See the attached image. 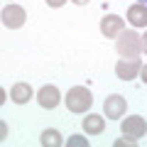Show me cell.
Segmentation results:
<instances>
[{
	"label": "cell",
	"mask_w": 147,
	"mask_h": 147,
	"mask_svg": "<svg viewBox=\"0 0 147 147\" xmlns=\"http://www.w3.org/2000/svg\"><path fill=\"white\" fill-rule=\"evenodd\" d=\"M115 49L123 59H130V57H137L142 49V37L132 30H123L118 34V42H115Z\"/></svg>",
	"instance_id": "6da1fadb"
},
{
	"label": "cell",
	"mask_w": 147,
	"mask_h": 147,
	"mask_svg": "<svg viewBox=\"0 0 147 147\" xmlns=\"http://www.w3.org/2000/svg\"><path fill=\"white\" fill-rule=\"evenodd\" d=\"M91 103H93V96H91V91L86 88V86H74V88H69L66 108L71 110V113H86V110L91 108Z\"/></svg>",
	"instance_id": "7a4b0ae2"
},
{
	"label": "cell",
	"mask_w": 147,
	"mask_h": 147,
	"mask_svg": "<svg viewBox=\"0 0 147 147\" xmlns=\"http://www.w3.org/2000/svg\"><path fill=\"white\" fill-rule=\"evenodd\" d=\"M120 130H123V135H125L127 140H135V142H137L140 137L147 135V120H145L142 115H130V118L123 120Z\"/></svg>",
	"instance_id": "3957f363"
},
{
	"label": "cell",
	"mask_w": 147,
	"mask_h": 147,
	"mask_svg": "<svg viewBox=\"0 0 147 147\" xmlns=\"http://www.w3.org/2000/svg\"><path fill=\"white\" fill-rule=\"evenodd\" d=\"M125 110H127V103H125V98L118 96V93L108 96L105 103H103V113H105L108 120H118V118H123V115H125Z\"/></svg>",
	"instance_id": "277c9868"
},
{
	"label": "cell",
	"mask_w": 147,
	"mask_h": 147,
	"mask_svg": "<svg viewBox=\"0 0 147 147\" xmlns=\"http://www.w3.org/2000/svg\"><path fill=\"white\" fill-rule=\"evenodd\" d=\"M140 59L137 57H130V59H120V61L115 64V74H118V79L120 81H130L135 79L137 74H140Z\"/></svg>",
	"instance_id": "5b68a950"
},
{
	"label": "cell",
	"mask_w": 147,
	"mask_h": 147,
	"mask_svg": "<svg viewBox=\"0 0 147 147\" xmlns=\"http://www.w3.org/2000/svg\"><path fill=\"white\" fill-rule=\"evenodd\" d=\"M3 25L5 27H10V30H17V27H22L25 25V20H27V12L22 10L20 5H7L5 10H3Z\"/></svg>",
	"instance_id": "8992f818"
},
{
	"label": "cell",
	"mask_w": 147,
	"mask_h": 147,
	"mask_svg": "<svg viewBox=\"0 0 147 147\" xmlns=\"http://www.w3.org/2000/svg\"><path fill=\"white\" fill-rule=\"evenodd\" d=\"M123 30H125V22H123V17H120V15H105L103 20H100V32H103L108 39L118 37Z\"/></svg>",
	"instance_id": "52a82bcc"
},
{
	"label": "cell",
	"mask_w": 147,
	"mask_h": 147,
	"mask_svg": "<svg viewBox=\"0 0 147 147\" xmlns=\"http://www.w3.org/2000/svg\"><path fill=\"white\" fill-rule=\"evenodd\" d=\"M59 88L57 86H42L39 88V93H37V100H39V105L42 108H47V110H52V108H57L59 105Z\"/></svg>",
	"instance_id": "ba28073f"
},
{
	"label": "cell",
	"mask_w": 147,
	"mask_h": 147,
	"mask_svg": "<svg viewBox=\"0 0 147 147\" xmlns=\"http://www.w3.org/2000/svg\"><path fill=\"white\" fill-rule=\"evenodd\" d=\"M127 22L132 27H147V5L137 3V5L127 7Z\"/></svg>",
	"instance_id": "9c48e42d"
},
{
	"label": "cell",
	"mask_w": 147,
	"mask_h": 147,
	"mask_svg": "<svg viewBox=\"0 0 147 147\" xmlns=\"http://www.w3.org/2000/svg\"><path fill=\"white\" fill-rule=\"evenodd\" d=\"M81 125H84V130L88 132V135H100V132L105 130V118L103 115H96V113H88Z\"/></svg>",
	"instance_id": "30bf717a"
},
{
	"label": "cell",
	"mask_w": 147,
	"mask_h": 147,
	"mask_svg": "<svg viewBox=\"0 0 147 147\" xmlns=\"http://www.w3.org/2000/svg\"><path fill=\"white\" fill-rule=\"evenodd\" d=\"M32 96H34V93H32V86H30V84H15V86H12V91H10L12 103H17V105L27 103Z\"/></svg>",
	"instance_id": "8fae6325"
},
{
	"label": "cell",
	"mask_w": 147,
	"mask_h": 147,
	"mask_svg": "<svg viewBox=\"0 0 147 147\" xmlns=\"http://www.w3.org/2000/svg\"><path fill=\"white\" fill-rule=\"evenodd\" d=\"M39 142H42L44 147H61V145H64L61 135H59L57 130H44L42 137H39Z\"/></svg>",
	"instance_id": "7c38bea8"
},
{
	"label": "cell",
	"mask_w": 147,
	"mask_h": 147,
	"mask_svg": "<svg viewBox=\"0 0 147 147\" xmlns=\"http://www.w3.org/2000/svg\"><path fill=\"white\" fill-rule=\"evenodd\" d=\"M69 147H88V140L81 135H71L69 137Z\"/></svg>",
	"instance_id": "4fadbf2b"
},
{
	"label": "cell",
	"mask_w": 147,
	"mask_h": 147,
	"mask_svg": "<svg viewBox=\"0 0 147 147\" xmlns=\"http://www.w3.org/2000/svg\"><path fill=\"white\" fill-rule=\"evenodd\" d=\"M64 3H66V0H47V5H49V7H61Z\"/></svg>",
	"instance_id": "5bb4252c"
},
{
	"label": "cell",
	"mask_w": 147,
	"mask_h": 147,
	"mask_svg": "<svg viewBox=\"0 0 147 147\" xmlns=\"http://www.w3.org/2000/svg\"><path fill=\"white\" fill-rule=\"evenodd\" d=\"M140 76H142V81H145V84H147V64H145V66L140 69Z\"/></svg>",
	"instance_id": "9a60e30c"
},
{
	"label": "cell",
	"mask_w": 147,
	"mask_h": 147,
	"mask_svg": "<svg viewBox=\"0 0 147 147\" xmlns=\"http://www.w3.org/2000/svg\"><path fill=\"white\" fill-rule=\"evenodd\" d=\"M142 52L147 54V32H145V34H142Z\"/></svg>",
	"instance_id": "2e32d148"
},
{
	"label": "cell",
	"mask_w": 147,
	"mask_h": 147,
	"mask_svg": "<svg viewBox=\"0 0 147 147\" xmlns=\"http://www.w3.org/2000/svg\"><path fill=\"white\" fill-rule=\"evenodd\" d=\"M71 3H76V5H86L88 0H71Z\"/></svg>",
	"instance_id": "e0dca14e"
},
{
	"label": "cell",
	"mask_w": 147,
	"mask_h": 147,
	"mask_svg": "<svg viewBox=\"0 0 147 147\" xmlns=\"http://www.w3.org/2000/svg\"><path fill=\"white\" fill-rule=\"evenodd\" d=\"M140 3H142V5H147V0H140Z\"/></svg>",
	"instance_id": "ac0fdd59"
}]
</instances>
